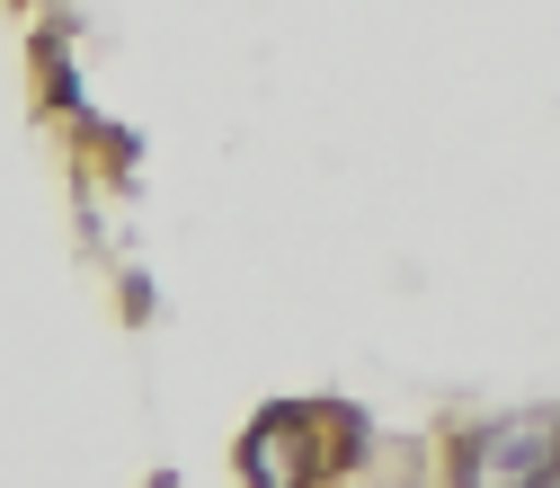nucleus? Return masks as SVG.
<instances>
[{
    "mask_svg": "<svg viewBox=\"0 0 560 488\" xmlns=\"http://www.w3.org/2000/svg\"><path fill=\"white\" fill-rule=\"evenodd\" d=\"M560 462V417H499L463 453V488H534Z\"/></svg>",
    "mask_w": 560,
    "mask_h": 488,
    "instance_id": "1",
    "label": "nucleus"
}]
</instances>
